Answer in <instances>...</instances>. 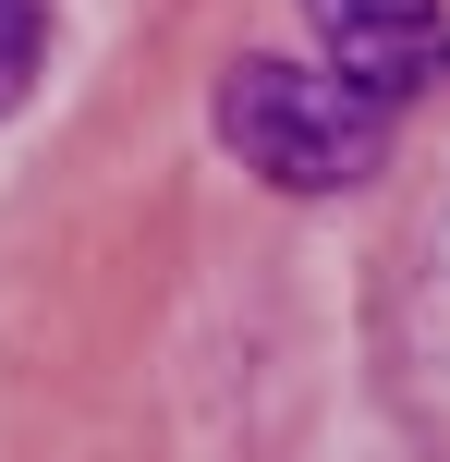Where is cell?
Listing matches in <instances>:
<instances>
[{
    "mask_svg": "<svg viewBox=\"0 0 450 462\" xmlns=\"http://www.w3.org/2000/svg\"><path fill=\"white\" fill-rule=\"evenodd\" d=\"M37 61H49V0H0V110H24Z\"/></svg>",
    "mask_w": 450,
    "mask_h": 462,
    "instance_id": "3",
    "label": "cell"
},
{
    "mask_svg": "<svg viewBox=\"0 0 450 462\" xmlns=\"http://www.w3.org/2000/svg\"><path fill=\"white\" fill-rule=\"evenodd\" d=\"M219 146L280 195H354L390 159V110L354 97L329 61H232L219 73Z\"/></svg>",
    "mask_w": 450,
    "mask_h": 462,
    "instance_id": "1",
    "label": "cell"
},
{
    "mask_svg": "<svg viewBox=\"0 0 450 462\" xmlns=\"http://www.w3.org/2000/svg\"><path fill=\"white\" fill-rule=\"evenodd\" d=\"M305 24H317V61L354 97H378V110L450 86V13L438 0H305Z\"/></svg>",
    "mask_w": 450,
    "mask_h": 462,
    "instance_id": "2",
    "label": "cell"
}]
</instances>
